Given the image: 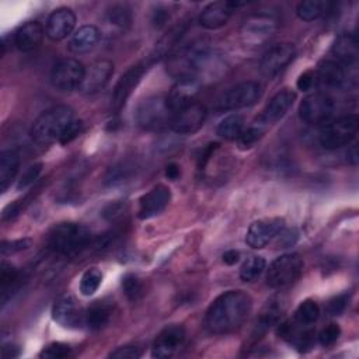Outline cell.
Returning <instances> with one entry per match:
<instances>
[{"label": "cell", "instance_id": "6da1fadb", "mask_svg": "<svg viewBox=\"0 0 359 359\" xmlns=\"http://www.w3.org/2000/svg\"><path fill=\"white\" fill-rule=\"evenodd\" d=\"M252 299L243 290H229L217 296L206 310L203 325L210 334H229L248 318Z\"/></svg>", "mask_w": 359, "mask_h": 359}, {"label": "cell", "instance_id": "7a4b0ae2", "mask_svg": "<svg viewBox=\"0 0 359 359\" xmlns=\"http://www.w3.org/2000/svg\"><path fill=\"white\" fill-rule=\"evenodd\" d=\"M73 121H76V115L72 108L66 105L52 107L34 121L29 129V136L38 146L52 144L62 139Z\"/></svg>", "mask_w": 359, "mask_h": 359}, {"label": "cell", "instance_id": "3957f363", "mask_svg": "<svg viewBox=\"0 0 359 359\" xmlns=\"http://www.w3.org/2000/svg\"><path fill=\"white\" fill-rule=\"evenodd\" d=\"M91 243V231L79 223H59L49 233V247L62 255L73 257L80 254Z\"/></svg>", "mask_w": 359, "mask_h": 359}, {"label": "cell", "instance_id": "277c9868", "mask_svg": "<svg viewBox=\"0 0 359 359\" xmlns=\"http://www.w3.org/2000/svg\"><path fill=\"white\" fill-rule=\"evenodd\" d=\"M174 115L167 97L163 95H151L142 100L135 111L136 123L144 130H161L170 126Z\"/></svg>", "mask_w": 359, "mask_h": 359}, {"label": "cell", "instance_id": "5b68a950", "mask_svg": "<svg viewBox=\"0 0 359 359\" xmlns=\"http://www.w3.org/2000/svg\"><path fill=\"white\" fill-rule=\"evenodd\" d=\"M359 119L356 115H345L324 125L318 135L320 144L327 150L348 146L358 133Z\"/></svg>", "mask_w": 359, "mask_h": 359}, {"label": "cell", "instance_id": "8992f818", "mask_svg": "<svg viewBox=\"0 0 359 359\" xmlns=\"http://www.w3.org/2000/svg\"><path fill=\"white\" fill-rule=\"evenodd\" d=\"M303 272V259L299 254H283L272 261L266 269V285L273 289H283L293 285Z\"/></svg>", "mask_w": 359, "mask_h": 359}, {"label": "cell", "instance_id": "52a82bcc", "mask_svg": "<svg viewBox=\"0 0 359 359\" xmlns=\"http://www.w3.org/2000/svg\"><path fill=\"white\" fill-rule=\"evenodd\" d=\"M335 112L334 100L324 93H313L307 95L300 107V118L310 125H325L331 121Z\"/></svg>", "mask_w": 359, "mask_h": 359}, {"label": "cell", "instance_id": "ba28073f", "mask_svg": "<svg viewBox=\"0 0 359 359\" xmlns=\"http://www.w3.org/2000/svg\"><path fill=\"white\" fill-rule=\"evenodd\" d=\"M262 95V87L257 81H241L230 87L217 101L219 109H240L254 105Z\"/></svg>", "mask_w": 359, "mask_h": 359}, {"label": "cell", "instance_id": "9c48e42d", "mask_svg": "<svg viewBox=\"0 0 359 359\" xmlns=\"http://www.w3.org/2000/svg\"><path fill=\"white\" fill-rule=\"evenodd\" d=\"M86 67L73 57H65L55 63L50 72V83L60 91H73L80 88Z\"/></svg>", "mask_w": 359, "mask_h": 359}, {"label": "cell", "instance_id": "30bf717a", "mask_svg": "<svg viewBox=\"0 0 359 359\" xmlns=\"http://www.w3.org/2000/svg\"><path fill=\"white\" fill-rule=\"evenodd\" d=\"M278 20L269 13H255L244 20L241 36L247 43H261L266 41L276 29Z\"/></svg>", "mask_w": 359, "mask_h": 359}, {"label": "cell", "instance_id": "8fae6325", "mask_svg": "<svg viewBox=\"0 0 359 359\" xmlns=\"http://www.w3.org/2000/svg\"><path fill=\"white\" fill-rule=\"evenodd\" d=\"M146 65H136L132 66L130 69H128L116 81L114 91H112V97H111V107L115 111V114H118L126 104L128 98L132 95L133 90L137 87V84L140 83L143 74L146 73Z\"/></svg>", "mask_w": 359, "mask_h": 359}, {"label": "cell", "instance_id": "7c38bea8", "mask_svg": "<svg viewBox=\"0 0 359 359\" xmlns=\"http://www.w3.org/2000/svg\"><path fill=\"white\" fill-rule=\"evenodd\" d=\"M296 56V48L290 42H280L271 46L261 59V72L268 76L273 77L280 73Z\"/></svg>", "mask_w": 359, "mask_h": 359}, {"label": "cell", "instance_id": "4fadbf2b", "mask_svg": "<svg viewBox=\"0 0 359 359\" xmlns=\"http://www.w3.org/2000/svg\"><path fill=\"white\" fill-rule=\"evenodd\" d=\"M208 116L206 107L199 102H194L181 111L175 112L170 128L180 135H189L199 130Z\"/></svg>", "mask_w": 359, "mask_h": 359}, {"label": "cell", "instance_id": "5bb4252c", "mask_svg": "<svg viewBox=\"0 0 359 359\" xmlns=\"http://www.w3.org/2000/svg\"><path fill=\"white\" fill-rule=\"evenodd\" d=\"M285 227V222L280 217H269L261 219L254 223L247 230L245 243L255 250L264 248L269 241L275 238V236Z\"/></svg>", "mask_w": 359, "mask_h": 359}, {"label": "cell", "instance_id": "9a60e30c", "mask_svg": "<svg viewBox=\"0 0 359 359\" xmlns=\"http://www.w3.org/2000/svg\"><path fill=\"white\" fill-rule=\"evenodd\" d=\"M52 317L65 328H79L84 324V311L72 294H63L55 302Z\"/></svg>", "mask_w": 359, "mask_h": 359}, {"label": "cell", "instance_id": "2e32d148", "mask_svg": "<svg viewBox=\"0 0 359 359\" xmlns=\"http://www.w3.org/2000/svg\"><path fill=\"white\" fill-rule=\"evenodd\" d=\"M114 73V63L108 59H101L93 62L86 67L83 81L80 84V91L84 94H95L101 91L109 81Z\"/></svg>", "mask_w": 359, "mask_h": 359}, {"label": "cell", "instance_id": "e0dca14e", "mask_svg": "<svg viewBox=\"0 0 359 359\" xmlns=\"http://www.w3.org/2000/svg\"><path fill=\"white\" fill-rule=\"evenodd\" d=\"M171 199V191L165 185H156L139 201L137 217L140 220H149L165 210Z\"/></svg>", "mask_w": 359, "mask_h": 359}, {"label": "cell", "instance_id": "ac0fdd59", "mask_svg": "<svg viewBox=\"0 0 359 359\" xmlns=\"http://www.w3.org/2000/svg\"><path fill=\"white\" fill-rule=\"evenodd\" d=\"M185 341V328L180 324H171L164 327L156 337L151 355L154 358H170Z\"/></svg>", "mask_w": 359, "mask_h": 359}, {"label": "cell", "instance_id": "d6986e66", "mask_svg": "<svg viewBox=\"0 0 359 359\" xmlns=\"http://www.w3.org/2000/svg\"><path fill=\"white\" fill-rule=\"evenodd\" d=\"M244 3L234 1H213L202 8L198 22L206 29H217L227 24L234 8L243 6Z\"/></svg>", "mask_w": 359, "mask_h": 359}, {"label": "cell", "instance_id": "ffe728a7", "mask_svg": "<svg viewBox=\"0 0 359 359\" xmlns=\"http://www.w3.org/2000/svg\"><path fill=\"white\" fill-rule=\"evenodd\" d=\"M76 25V14L69 7H60L50 13L46 20L45 34L52 41H62L69 36Z\"/></svg>", "mask_w": 359, "mask_h": 359}, {"label": "cell", "instance_id": "44dd1931", "mask_svg": "<svg viewBox=\"0 0 359 359\" xmlns=\"http://www.w3.org/2000/svg\"><path fill=\"white\" fill-rule=\"evenodd\" d=\"M199 87L201 81L194 77L177 80V83L172 86L171 91L167 95V102L172 112L175 114L182 108L194 104V100L199 93Z\"/></svg>", "mask_w": 359, "mask_h": 359}, {"label": "cell", "instance_id": "7402d4cb", "mask_svg": "<svg viewBox=\"0 0 359 359\" xmlns=\"http://www.w3.org/2000/svg\"><path fill=\"white\" fill-rule=\"evenodd\" d=\"M278 335L303 352L313 346L316 331L311 328V325H304L293 320L282 323L278 328Z\"/></svg>", "mask_w": 359, "mask_h": 359}, {"label": "cell", "instance_id": "603a6c76", "mask_svg": "<svg viewBox=\"0 0 359 359\" xmlns=\"http://www.w3.org/2000/svg\"><path fill=\"white\" fill-rule=\"evenodd\" d=\"M294 100H296V93L293 90L283 88V90L278 91L269 100V102L265 105V108L259 116L261 125H271V123L278 122L289 111V108L292 107Z\"/></svg>", "mask_w": 359, "mask_h": 359}, {"label": "cell", "instance_id": "cb8c5ba5", "mask_svg": "<svg viewBox=\"0 0 359 359\" xmlns=\"http://www.w3.org/2000/svg\"><path fill=\"white\" fill-rule=\"evenodd\" d=\"M132 24V11L125 4L111 6L102 17V28L105 35L116 36L125 34Z\"/></svg>", "mask_w": 359, "mask_h": 359}, {"label": "cell", "instance_id": "d4e9b609", "mask_svg": "<svg viewBox=\"0 0 359 359\" xmlns=\"http://www.w3.org/2000/svg\"><path fill=\"white\" fill-rule=\"evenodd\" d=\"M43 34V27L38 21H28L15 31L14 45L21 52H29L42 42Z\"/></svg>", "mask_w": 359, "mask_h": 359}, {"label": "cell", "instance_id": "484cf974", "mask_svg": "<svg viewBox=\"0 0 359 359\" xmlns=\"http://www.w3.org/2000/svg\"><path fill=\"white\" fill-rule=\"evenodd\" d=\"M317 83L328 88H339L345 83V69L337 60H323L316 70Z\"/></svg>", "mask_w": 359, "mask_h": 359}, {"label": "cell", "instance_id": "4316f807", "mask_svg": "<svg viewBox=\"0 0 359 359\" xmlns=\"http://www.w3.org/2000/svg\"><path fill=\"white\" fill-rule=\"evenodd\" d=\"M100 39V29L95 25L80 27L69 41V50L81 55L93 50Z\"/></svg>", "mask_w": 359, "mask_h": 359}, {"label": "cell", "instance_id": "83f0119b", "mask_svg": "<svg viewBox=\"0 0 359 359\" xmlns=\"http://www.w3.org/2000/svg\"><path fill=\"white\" fill-rule=\"evenodd\" d=\"M332 55L341 65H353L358 60V39L352 34H341L332 43Z\"/></svg>", "mask_w": 359, "mask_h": 359}, {"label": "cell", "instance_id": "f1b7e54d", "mask_svg": "<svg viewBox=\"0 0 359 359\" xmlns=\"http://www.w3.org/2000/svg\"><path fill=\"white\" fill-rule=\"evenodd\" d=\"M20 168V156L15 150H3L0 154V189L6 192Z\"/></svg>", "mask_w": 359, "mask_h": 359}, {"label": "cell", "instance_id": "f546056e", "mask_svg": "<svg viewBox=\"0 0 359 359\" xmlns=\"http://www.w3.org/2000/svg\"><path fill=\"white\" fill-rule=\"evenodd\" d=\"M112 316V306L105 302H94L84 311V324L90 330H101Z\"/></svg>", "mask_w": 359, "mask_h": 359}, {"label": "cell", "instance_id": "4dcf8cb0", "mask_svg": "<svg viewBox=\"0 0 359 359\" xmlns=\"http://www.w3.org/2000/svg\"><path fill=\"white\" fill-rule=\"evenodd\" d=\"M185 31H187L185 22L177 24L172 28H170L156 43V48L151 53L153 59H160V57L167 56L172 50V48L180 42V39L184 36Z\"/></svg>", "mask_w": 359, "mask_h": 359}, {"label": "cell", "instance_id": "1f68e13d", "mask_svg": "<svg viewBox=\"0 0 359 359\" xmlns=\"http://www.w3.org/2000/svg\"><path fill=\"white\" fill-rule=\"evenodd\" d=\"M334 3L327 0H304L296 7V14L303 21H314L331 11Z\"/></svg>", "mask_w": 359, "mask_h": 359}, {"label": "cell", "instance_id": "d6a6232c", "mask_svg": "<svg viewBox=\"0 0 359 359\" xmlns=\"http://www.w3.org/2000/svg\"><path fill=\"white\" fill-rule=\"evenodd\" d=\"M243 130H244V119L238 114H233L223 118L216 128V133L226 140L238 139Z\"/></svg>", "mask_w": 359, "mask_h": 359}, {"label": "cell", "instance_id": "836d02e7", "mask_svg": "<svg viewBox=\"0 0 359 359\" xmlns=\"http://www.w3.org/2000/svg\"><path fill=\"white\" fill-rule=\"evenodd\" d=\"M280 316H282V307L276 302H271V303L268 302V304L264 307V310L257 321V327H255L257 334L258 332L264 334L272 325H276L280 320Z\"/></svg>", "mask_w": 359, "mask_h": 359}, {"label": "cell", "instance_id": "e575fe53", "mask_svg": "<svg viewBox=\"0 0 359 359\" xmlns=\"http://www.w3.org/2000/svg\"><path fill=\"white\" fill-rule=\"evenodd\" d=\"M265 259L259 255H251L248 257L241 268H240V278L244 282H254L265 269Z\"/></svg>", "mask_w": 359, "mask_h": 359}, {"label": "cell", "instance_id": "d590c367", "mask_svg": "<svg viewBox=\"0 0 359 359\" xmlns=\"http://www.w3.org/2000/svg\"><path fill=\"white\" fill-rule=\"evenodd\" d=\"M18 278H20V273L15 269V266L3 261L1 268H0V285H1V302H3V304H6V302L10 296V290L17 283Z\"/></svg>", "mask_w": 359, "mask_h": 359}, {"label": "cell", "instance_id": "8d00e7d4", "mask_svg": "<svg viewBox=\"0 0 359 359\" xmlns=\"http://www.w3.org/2000/svg\"><path fill=\"white\" fill-rule=\"evenodd\" d=\"M320 316V307L318 304L311 300V299H307L304 302H302L299 304V307L296 309V313H294V320L300 324H304V325H311L317 321Z\"/></svg>", "mask_w": 359, "mask_h": 359}, {"label": "cell", "instance_id": "74e56055", "mask_svg": "<svg viewBox=\"0 0 359 359\" xmlns=\"http://www.w3.org/2000/svg\"><path fill=\"white\" fill-rule=\"evenodd\" d=\"M122 290L128 300L137 302L144 294V286L142 279L135 273H126L122 278Z\"/></svg>", "mask_w": 359, "mask_h": 359}, {"label": "cell", "instance_id": "f35d334b", "mask_svg": "<svg viewBox=\"0 0 359 359\" xmlns=\"http://www.w3.org/2000/svg\"><path fill=\"white\" fill-rule=\"evenodd\" d=\"M102 280V273L97 268H88L80 279V292L83 296L94 294Z\"/></svg>", "mask_w": 359, "mask_h": 359}, {"label": "cell", "instance_id": "ab89813d", "mask_svg": "<svg viewBox=\"0 0 359 359\" xmlns=\"http://www.w3.org/2000/svg\"><path fill=\"white\" fill-rule=\"evenodd\" d=\"M133 174V165L128 163H118L112 165L105 174V185H116L125 182Z\"/></svg>", "mask_w": 359, "mask_h": 359}, {"label": "cell", "instance_id": "60d3db41", "mask_svg": "<svg viewBox=\"0 0 359 359\" xmlns=\"http://www.w3.org/2000/svg\"><path fill=\"white\" fill-rule=\"evenodd\" d=\"M72 355V346L63 342H52L42 349L39 353L41 358L45 359H63Z\"/></svg>", "mask_w": 359, "mask_h": 359}, {"label": "cell", "instance_id": "b9f144b4", "mask_svg": "<svg viewBox=\"0 0 359 359\" xmlns=\"http://www.w3.org/2000/svg\"><path fill=\"white\" fill-rule=\"evenodd\" d=\"M41 171H42V163H35V164L29 165L20 177V180L17 182V189L22 191V189H27L28 187H31L39 177Z\"/></svg>", "mask_w": 359, "mask_h": 359}, {"label": "cell", "instance_id": "7bdbcfd3", "mask_svg": "<svg viewBox=\"0 0 359 359\" xmlns=\"http://www.w3.org/2000/svg\"><path fill=\"white\" fill-rule=\"evenodd\" d=\"M264 133V128L262 125H258V126H251L248 129H244L243 133L240 135V137L237 139L238 140V144L243 147V149H248L251 147Z\"/></svg>", "mask_w": 359, "mask_h": 359}, {"label": "cell", "instance_id": "ee69618b", "mask_svg": "<svg viewBox=\"0 0 359 359\" xmlns=\"http://www.w3.org/2000/svg\"><path fill=\"white\" fill-rule=\"evenodd\" d=\"M299 238V231L296 229H282L275 236V247L276 248H287L296 244Z\"/></svg>", "mask_w": 359, "mask_h": 359}, {"label": "cell", "instance_id": "f6af8a7d", "mask_svg": "<svg viewBox=\"0 0 359 359\" xmlns=\"http://www.w3.org/2000/svg\"><path fill=\"white\" fill-rule=\"evenodd\" d=\"M341 335V328L338 324H328L327 327H324L320 334H318V342L323 345V346H331L332 344L337 342V339L339 338Z\"/></svg>", "mask_w": 359, "mask_h": 359}, {"label": "cell", "instance_id": "bcb514c9", "mask_svg": "<svg viewBox=\"0 0 359 359\" xmlns=\"http://www.w3.org/2000/svg\"><path fill=\"white\" fill-rule=\"evenodd\" d=\"M31 244V240L29 238H18V240H11V241H3L1 243V255L6 257V255H13L15 252H20V251H24L29 247Z\"/></svg>", "mask_w": 359, "mask_h": 359}, {"label": "cell", "instance_id": "7dc6e473", "mask_svg": "<svg viewBox=\"0 0 359 359\" xmlns=\"http://www.w3.org/2000/svg\"><path fill=\"white\" fill-rule=\"evenodd\" d=\"M142 356V349L136 345H123L109 353L114 359H137Z\"/></svg>", "mask_w": 359, "mask_h": 359}, {"label": "cell", "instance_id": "c3c4849f", "mask_svg": "<svg viewBox=\"0 0 359 359\" xmlns=\"http://www.w3.org/2000/svg\"><path fill=\"white\" fill-rule=\"evenodd\" d=\"M348 302H349V299H348V294H345V293L332 297V299L328 302V304H327V311H328V314H331V316H339V314L344 313V310L346 309Z\"/></svg>", "mask_w": 359, "mask_h": 359}, {"label": "cell", "instance_id": "681fc988", "mask_svg": "<svg viewBox=\"0 0 359 359\" xmlns=\"http://www.w3.org/2000/svg\"><path fill=\"white\" fill-rule=\"evenodd\" d=\"M317 84V79H316V72L314 70H306L303 72L297 81H296V86L300 91H309L311 90L314 86Z\"/></svg>", "mask_w": 359, "mask_h": 359}, {"label": "cell", "instance_id": "f907efd6", "mask_svg": "<svg viewBox=\"0 0 359 359\" xmlns=\"http://www.w3.org/2000/svg\"><path fill=\"white\" fill-rule=\"evenodd\" d=\"M170 15H171L170 8H167V7H164V6H158V7L153 11V14H151V24H153V27H154V28H161V27H164V25L168 22Z\"/></svg>", "mask_w": 359, "mask_h": 359}, {"label": "cell", "instance_id": "816d5d0a", "mask_svg": "<svg viewBox=\"0 0 359 359\" xmlns=\"http://www.w3.org/2000/svg\"><path fill=\"white\" fill-rule=\"evenodd\" d=\"M81 129H83V122H81V121H79V119L73 121V122H72V125L66 129V132H65V135L62 136V139L59 140V143L66 144V143L72 142L73 139H76V137L81 133Z\"/></svg>", "mask_w": 359, "mask_h": 359}, {"label": "cell", "instance_id": "f5cc1de1", "mask_svg": "<svg viewBox=\"0 0 359 359\" xmlns=\"http://www.w3.org/2000/svg\"><path fill=\"white\" fill-rule=\"evenodd\" d=\"M123 212V208L121 203H111L108 205L104 212H102V216L107 219V220H114L116 219L118 216H121Z\"/></svg>", "mask_w": 359, "mask_h": 359}, {"label": "cell", "instance_id": "db71d44e", "mask_svg": "<svg viewBox=\"0 0 359 359\" xmlns=\"http://www.w3.org/2000/svg\"><path fill=\"white\" fill-rule=\"evenodd\" d=\"M217 143H210V144H208L203 150H202V153H201V156H199V158H198V167L199 168H203L205 165H206V163H208V160L210 158V156H212V153L217 149Z\"/></svg>", "mask_w": 359, "mask_h": 359}, {"label": "cell", "instance_id": "11a10c76", "mask_svg": "<svg viewBox=\"0 0 359 359\" xmlns=\"http://www.w3.org/2000/svg\"><path fill=\"white\" fill-rule=\"evenodd\" d=\"M222 258H223V262H224L226 265H234V264H237L238 259H240V252L236 251V250H229V251H226V252L222 255Z\"/></svg>", "mask_w": 359, "mask_h": 359}, {"label": "cell", "instance_id": "9f6ffc18", "mask_svg": "<svg viewBox=\"0 0 359 359\" xmlns=\"http://www.w3.org/2000/svg\"><path fill=\"white\" fill-rule=\"evenodd\" d=\"M165 177L168 180H172V181L177 180L180 177V165L175 164V163L167 164V167H165Z\"/></svg>", "mask_w": 359, "mask_h": 359}, {"label": "cell", "instance_id": "6f0895ef", "mask_svg": "<svg viewBox=\"0 0 359 359\" xmlns=\"http://www.w3.org/2000/svg\"><path fill=\"white\" fill-rule=\"evenodd\" d=\"M18 353H20V351H18V348L15 345L7 344V345H3V348H1V355L6 359L7 358H15V356H18Z\"/></svg>", "mask_w": 359, "mask_h": 359}, {"label": "cell", "instance_id": "680465c9", "mask_svg": "<svg viewBox=\"0 0 359 359\" xmlns=\"http://www.w3.org/2000/svg\"><path fill=\"white\" fill-rule=\"evenodd\" d=\"M346 156H348V161L352 164V165H356L358 164V146L356 144H353V146H351V149L348 150V153H346Z\"/></svg>", "mask_w": 359, "mask_h": 359}]
</instances>
